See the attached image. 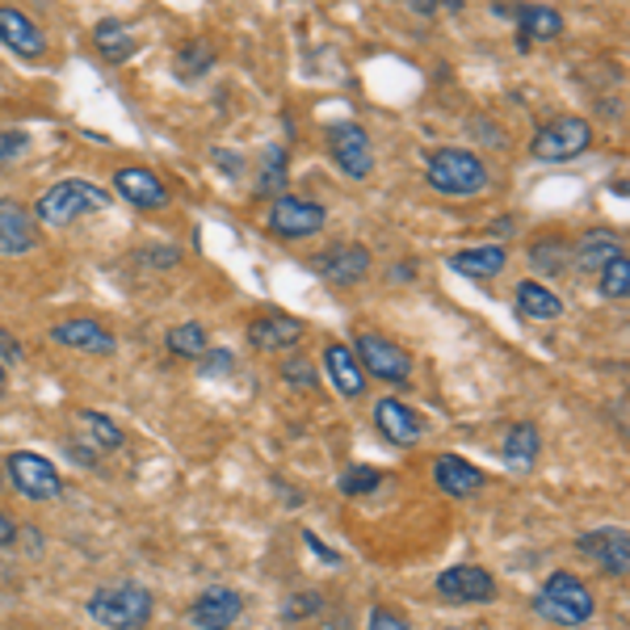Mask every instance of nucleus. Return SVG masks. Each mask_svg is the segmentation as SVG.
<instances>
[{"mask_svg": "<svg viewBox=\"0 0 630 630\" xmlns=\"http://www.w3.org/2000/svg\"><path fill=\"white\" fill-rule=\"evenodd\" d=\"M311 269L332 286H357L371 274V253L362 244H336V248H328V253L311 261Z\"/></svg>", "mask_w": 630, "mask_h": 630, "instance_id": "12", "label": "nucleus"}, {"mask_svg": "<svg viewBox=\"0 0 630 630\" xmlns=\"http://www.w3.org/2000/svg\"><path fill=\"white\" fill-rule=\"evenodd\" d=\"M30 147V135L25 131H0V161H13Z\"/></svg>", "mask_w": 630, "mask_h": 630, "instance_id": "38", "label": "nucleus"}, {"mask_svg": "<svg viewBox=\"0 0 630 630\" xmlns=\"http://www.w3.org/2000/svg\"><path fill=\"white\" fill-rule=\"evenodd\" d=\"M0 353H4L9 362H18V357H22V350H18V341H13L9 332H0Z\"/></svg>", "mask_w": 630, "mask_h": 630, "instance_id": "42", "label": "nucleus"}, {"mask_svg": "<svg viewBox=\"0 0 630 630\" xmlns=\"http://www.w3.org/2000/svg\"><path fill=\"white\" fill-rule=\"evenodd\" d=\"M110 207V194L106 189L89 186V181H59V186H51L43 198H38V223H47V228H68L76 219H85V214H97V210Z\"/></svg>", "mask_w": 630, "mask_h": 630, "instance_id": "4", "label": "nucleus"}, {"mask_svg": "<svg viewBox=\"0 0 630 630\" xmlns=\"http://www.w3.org/2000/svg\"><path fill=\"white\" fill-rule=\"evenodd\" d=\"M38 244L34 219L13 198H0V257H22Z\"/></svg>", "mask_w": 630, "mask_h": 630, "instance_id": "15", "label": "nucleus"}, {"mask_svg": "<svg viewBox=\"0 0 630 630\" xmlns=\"http://www.w3.org/2000/svg\"><path fill=\"white\" fill-rule=\"evenodd\" d=\"M534 609L546 622H555V627H584V622L597 614V601H593V588H588L581 576L555 572L551 581L538 588Z\"/></svg>", "mask_w": 630, "mask_h": 630, "instance_id": "2", "label": "nucleus"}, {"mask_svg": "<svg viewBox=\"0 0 630 630\" xmlns=\"http://www.w3.org/2000/svg\"><path fill=\"white\" fill-rule=\"evenodd\" d=\"M576 551L588 555L601 572L609 576H627L630 572V534L622 526H606V530H593V534L576 538Z\"/></svg>", "mask_w": 630, "mask_h": 630, "instance_id": "10", "label": "nucleus"}, {"mask_svg": "<svg viewBox=\"0 0 630 630\" xmlns=\"http://www.w3.org/2000/svg\"><path fill=\"white\" fill-rule=\"evenodd\" d=\"M371 630H412V627H408V622L399 618L396 609H383V606H378V609L371 614Z\"/></svg>", "mask_w": 630, "mask_h": 630, "instance_id": "39", "label": "nucleus"}, {"mask_svg": "<svg viewBox=\"0 0 630 630\" xmlns=\"http://www.w3.org/2000/svg\"><path fill=\"white\" fill-rule=\"evenodd\" d=\"M9 484L22 491L25 500H55L59 491H64V479H59V471L51 467L43 454H30V450H18V454H9Z\"/></svg>", "mask_w": 630, "mask_h": 630, "instance_id": "7", "label": "nucleus"}, {"mask_svg": "<svg viewBox=\"0 0 630 630\" xmlns=\"http://www.w3.org/2000/svg\"><path fill=\"white\" fill-rule=\"evenodd\" d=\"M383 484V471L378 467H345L341 471V479H336V488L345 491V496H366Z\"/></svg>", "mask_w": 630, "mask_h": 630, "instance_id": "33", "label": "nucleus"}, {"mask_svg": "<svg viewBox=\"0 0 630 630\" xmlns=\"http://www.w3.org/2000/svg\"><path fill=\"white\" fill-rule=\"evenodd\" d=\"M429 186L445 194V198H471V194H484L488 189V164L479 156H471L463 147H442L429 156Z\"/></svg>", "mask_w": 630, "mask_h": 630, "instance_id": "3", "label": "nucleus"}, {"mask_svg": "<svg viewBox=\"0 0 630 630\" xmlns=\"http://www.w3.org/2000/svg\"><path fill=\"white\" fill-rule=\"evenodd\" d=\"M303 542H307V551H316V555H320V560H324V563H332V567L341 563V555H336V551H328L324 542H320V538L311 534V530H307V534H303Z\"/></svg>", "mask_w": 630, "mask_h": 630, "instance_id": "40", "label": "nucleus"}, {"mask_svg": "<svg viewBox=\"0 0 630 630\" xmlns=\"http://www.w3.org/2000/svg\"><path fill=\"white\" fill-rule=\"evenodd\" d=\"M618 257H622V240H618V232H606V228L581 235V244H576V265L584 274H597V278H601V269L609 261Z\"/></svg>", "mask_w": 630, "mask_h": 630, "instance_id": "21", "label": "nucleus"}, {"mask_svg": "<svg viewBox=\"0 0 630 630\" xmlns=\"http://www.w3.org/2000/svg\"><path fill=\"white\" fill-rule=\"evenodd\" d=\"M89 618L106 630H140L152 618V593L135 581L101 584L89 597Z\"/></svg>", "mask_w": 630, "mask_h": 630, "instance_id": "1", "label": "nucleus"}, {"mask_svg": "<svg viewBox=\"0 0 630 630\" xmlns=\"http://www.w3.org/2000/svg\"><path fill=\"white\" fill-rule=\"evenodd\" d=\"M303 332H307L303 320L274 311V316H261V320H253V328H248V341H253L257 350H265V353H278V350H295V345L303 341Z\"/></svg>", "mask_w": 630, "mask_h": 630, "instance_id": "17", "label": "nucleus"}, {"mask_svg": "<svg viewBox=\"0 0 630 630\" xmlns=\"http://www.w3.org/2000/svg\"><path fill=\"white\" fill-rule=\"evenodd\" d=\"M244 614V597L235 588H210L189 606V627L198 630H232Z\"/></svg>", "mask_w": 630, "mask_h": 630, "instance_id": "13", "label": "nucleus"}, {"mask_svg": "<svg viewBox=\"0 0 630 630\" xmlns=\"http://www.w3.org/2000/svg\"><path fill=\"white\" fill-rule=\"evenodd\" d=\"M601 295H606V299H618V303L630 295V261H627V253H622L618 261H609L606 269H601Z\"/></svg>", "mask_w": 630, "mask_h": 630, "instance_id": "32", "label": "nucleus"}, {"mask_svg": "<svg viewBox=\"0 0 630 630\" xmlns=\"http://www.w3.org/2000/svg\"><path fill=\"white\" fill-rule=\"evenodd\" d=\"M0 43L9 51H18V55H25V59H38L47 51L43 30L30 22L22 9H0Z\"/></svg>", "mask_w": 630, "mask_h": 630, "instance_id": "19", "label": "nucleus"}, {"mask_svg": "<svg viewBox=\"0 0 630 630\" xmlns=\"http://www.w3.org/2000/svg\"><path fill=\"white\" fill-rule=\"evenodd\" d=\"M324 371L332 374V387H336L341 396L357 399L362 391H366V374H362V366H357L353 350H345V345H328V350H324Z\"/></svg>", "mask_w": 630, "mask_h": 630, "instance_id": "22", "label": "nucleus"}, {"mask_svg": "<svg viewBox=\"0 0 630 630\" xmlns=\"http://www.w3.org/2000/svg\"><path fill=\"white\" fill-rule=\"evenodd\" d=\"M0 391H4V366H0Z\"/></svg>", "mask_w": 630, "mask_h": 630, "instance_id": "43", "label": "nucleus"}, {"mask_svg": "<svg viewBox=\"0 0 630 630\" xmlns=\"http://www.w3.org/2000/svg\"><path fill=\"white\" fill-rule=\"evenodd\" d=\"M438 593H442L450 606H479V601H491L496 597V581L484 567H471V563H458V567H445L438 576Z\"/></svg>", "mask_w": 630, "mask_h": 630, "instance_id": "11", "label": "nucleus"}, {"mask_svg": "<svg viewBox=\"0 0 630 630\" xmlns=\"http://www.w3.org/2000/svg\"><path fill=\"white\" fill-rule=\"evenodd\" d=\"M517 307L526 320H560L563 316V299L551 295L542 281H521L517 286Z\"/></svg>", "mask_w": 630, "mask_h": 630, "instance_id": "25", "label": "nucleus"}, {"mask_svg": "<svg viewBox=\"0 0 630 630\" xmlns=\"http://www.w3.org/2000/svg\"><path fill=\"white\" fill-rule=\"evenodd\" d=\"M51 341L64 345V350H76V353H93V357H110L114 353V332L97 324V320H59L51 324Z\"/></svg>", "mask_w": 630, "mask_h": 630, "instance_id": "14", "label": "nucleus"}, {"mask_svg": "<svg viewBox=\"0 0 630 630\" xmlns=\"http://www.w3.org/2000/svg\"><path fill=\"white\" fill-rule=\"evenodd\" d=\"M76 429H80L85 442L97 445V450H118V445H122V429H118L110 417H101V412H76Z\"/></svg>", "mask_w": 630, "mask_h": 630, "instance_id": "27", "label": "nucleus"}, {"mask_svg": "<svg viewBox=\"0 0 630 630\" xmlns=\"http://www.w3.org/2000/svg\"><path fill=\"white\" fill-rule=\"evenodd\" d=\"M257 189L261 194H269V198H281V189H286V147H265Z\"/></svg>", "mask_w": 630, "mask_h": 630, "instance_id": "29", "label": "nucleus"}, {"mask_svg": "<svg viewBox=\"0 0 630 630\" xmlns=\"http://www.w3.org/2000/svg\"><path fill=\"white\" fill-rule=\"evenodd\" d=\"M324 606V597L320 593H303V597H290V606H286V622H299L307 614H320Z\"/></svg>", "mask_w": 630, "mask_h": 630, "instance_id": "37", "label": "nucleus"}, {"mask_svg": "<svg viewBox=\"0 0 630 630\" xmlns=\"http://www.w3.org/2000/svg\"><path fill=\"white\" fill-rule=\"evenodd\" d=\"M505 248L500 244H484V248H463L450 257V269L454 274H467V278H496L505 269Z\"/></svg>", "mask_w": 630, "mask_h": 630, "instance_id": "24", "label": "nucleus"}, {"mask_svg": "<svg viewBox=\"0 0 630 630\" xmlns=\"http://www.w3.org/2000/svg\"><path fill=\"white\" fill-rule=\"evenodd\" d=\"M235 366V357L228 350H207L202 353V378H223V374H232Z\"/></svg>", "mask_w": 630, "mask_h": 630, "instance_id": "36", "label": "nucleus"}, {"mask_svg": "<svg viewBox=\"0 0 630 630\" xmlns=\"http://www.w3.org/2000/svg\"><path fill=\"white\" fill-rule=\"evenodd\" d=\"M538 450H542V442H538L534 424H513V429L505 433V463H509L513 471L534 467Z\"/></svg>", "mask_w": 630, "mask_h": 630, "instance_id": "26", "label": "nucleus"}, {"mask_svg": "<svg viewBox=\"0 0 630 630\" xmlns=\"http://www.w3.org/2000/svg\"><path fill=\"white\" fill-rule=\"evenodd\" d=\"M13 538H18V526H13V517L0 509V546H9Z\"/></svg>", "mask_w": 630, "mask_h": 630, "instance_id": "41", "label": "nucleus"}, {"mask_svg": "<svg viewBox=\"0 0 630 630\" xmlns=\"http://www.w3.org/2000/svg\"><path fill=\"white\" fill-rule=\"evenodd\" d=\"M530 265H534L538 274H546V278H560L563 269H567V244H563L560 235L538 240L534 248H530Z\"/></svg>", "mask_w": 630, "mask_h": 630, "instance_id": "28", "label": "nucleus"}, {"mask_svg": "<svg viewBox=\"0 0 630 630\" xmlns=\"http://www.w3.org/2000/svg\"><path fill=\"white\" fill-rule=\"evenodd\" d=\"M168 350L177 353V357H202V353L210 350V341H207V328L202 324H177L173 332H168Z\"/></svg>", "mask_w": 630, "mask_h": 630, "instance_id": "30", "label": "nucleus"}, {"mask_svg": "<svg viewBox=\"0 0 630 630\" xmlns=\"http://www.w3.org/2000/svg\"><path fill=\"white\" fill-rule=\"evenodd\" d=\"M353 357H357L362 374H374L383 383H408L412 378V353H404L396 341H387L378 332H362L353 345Z\"/></svg>", "mask_w": 630, "mask_h": 630, "instance_id": "6", "label": "nucleus"}, {"mask_svg": "<svg viewBox=\"0 0 630 630\" xmlns=\"http://www.w3.org/2000/svg\"><path fill=\"white\" fill-rule=\"evenodd\" d=\"M588 143H593V126L584 118H555V122H546L534 135L530 152H534V161L560 164V161H576L581 152H588Z\"/></svg>", "mask_w": 630, "mask_h": 630, "instance_id": "5", "label": "nucleus"}, {"mask_svg": "<svg viewBox=\"0 0 630 630\" xmlns=\"http://www.w3.org/2000/svg\"><path fill=\"white\" fill-rule=\"evenodd\" d=\"M265 223H269V232L281 235V240H307V235H316L320 228L328 223V214L320 202H307V198H290V194H281L274 198V207L265 214Z\"/></svg>", "mask_w": 630, "mask_h": 630, "instance_id": "8", "label": "nucleus"}, {"mask_svg": "<svg viewBox=\"0 0 630 630\" xmlns=\"http://www.w3.org/2000/svg\"><path fill=\"white\" fill-rule=\"evenodd\" d=\"M454 630H463V627H454Z\"/></svg>", "mask_w": 630, "mask_h": 630, "instance_id": "44", "label": "nucleus"}, {"mask_svg": "<svg viewBox=\"0 0 630 630\" xmlns=\"http://www.w3.org/2000/svg\"><path fill=\"white\" fill-rule=\"evenodd\" d=\"M433 479H438V488H442L445 496H471V491L484 488L479 467H471L467 458H458V454L433 458Z\"/></svg>", "mask_w": 630, "mask_h": 630, "instance_id": "20", "label": "nucleus"}, {"mask_svg": "<svg viewBox=\"0 0 630 630\" xmlns=\"http://www.w3.org/2000/svg\"><path fill=\"white\" fill-rule=\"evenodd\" d=\"M281 374H286L290 387H316V383H320V374H316V366H311L307 357H290V362L281 366Z\"/></svg>", "mask_w": 630, "mask_h": 630, "instance_id": "35", "label": "nucleus"}, {"mask_svg": "<svg viewBox=\"0 0 630 630\" xmlns=\"http://www.w3.org/2000/svg\"><path fill=\"white\" fill-rule=\"evenodd\" d=\"M328 143H332L336 164L345 168V177L366 181V177L374 173V143L357 122H341V126H332V131H328Z\"/></svg>", "mask_w": 630, "mask_h": 630, "instance_id": "9", "label": "nucleus"}, {"mask_svg": "<svg viewBox=\"0 0 630 630\" xmlns=\"http://www.w3.org/2000/svg\"><path fill=\"white\" fill-rule=\"evenodd\" d=\"M374 424L391 445H417L420 438V417L399 399H378L374 404Z\"/></svg>", "mask_w": 630, "mask_h": 630, "instance_id": "18", "label": "nucleus"}, {"mask_svg": "<svg viewBox=\"0 0 630 630\" xmlns=\"http://www.w3.org/2000/svg\"><path fill=\"white\" fill-rule=\"evenodd\" d=\"M97 43H101V51H106L114 64H118V59H126V55L135 51V43L122 34V25H118V22H101V25H97Z\"/></svg>", "mask_w": 630, "mask_h": 630, "instance_id": "34", "label": "nucleus"}, {"mask_svg": "<svg viewBox=\"0 0 630 630\" xmlns=\"http://www.w3.org/2000/svg\"><path fill=\"white\" fill-rule=\"evenodd\" d=\"M114 186L131 207H140V210L168 207V189H164V181L152 173V168H118Z\"/></svg>", "mask_w": 630, "mask_h": 630, "instance_id": "16", "label": "nucleus"}, {"mask_svg": "<svg viewBox=\"0 0 630 630\" xmlns=\"http://www.w3.org/2000/svg\"><path fill=\"white\" fill-rule=\"evenodd\" d=\"M517 25H521V43H551L563 34V18L546 4H521Z\"/></svg>", "mask_w": 630, "mask_h": 630, "instance_id": "23", "label": "nucleus"}, {"mask_svg": "<svg viewBox=\"0 0 630 630\" xmlns=\"http://www.w3.org/2000/svg\"><path fill=\"white\" fill-rule=\"evenodd\" d=\"M210 64H214V55H210L207 43H189V47L177 51V59H173V68H177L181 80H198L202 71H210Z\"/></svg>", "mask_w": 630, "mask_h": 630, "instance_id": "31", "label": "nucleus"}]
</instances>
